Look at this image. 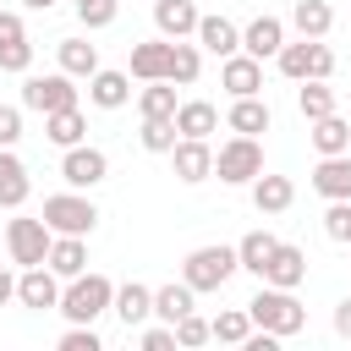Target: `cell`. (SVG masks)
Wrapping results in <instances>:
<instances>
[{
    "label": "cell",
    "mask_w": 351,
    "mask_h": 351,
    "mask_svg": "<svg viewBox=\"0 0 351 351\" xmlns=\"http://www.w3.org/2000/svg\"><path fill=\"white\" fill-rule=\"evenodd\" d=\"M44 225L55 230V236H93V225H99V208H93V197L88 192H49L44 197Z\"/></svg>",
    "instance_id": "4"
},
{
    "label": "cell",
    "mask_w": 351,
    "mask_h": 351,
    "mask_svg": "<svg viewBox=\"0 0 351 351\" xmlns=\"http://www.w3.org/2000/svg\"><path fill=\"white\" fill-rule=\"evenodd\" d=\"M16 302H22V307H33V313H49V307H60V274H55L49 263H33V269H22V274H16Z\"/></svg>",
    "instance_id": "11"
},
{
    "label": "cell",
    "mask_w": 351,
    "mask_h": 351,
    "mask_svg": "<svg viewBox=\"0 0 351 351\" xmlns=\"http://www.w3.org/2000/svg\"><path fill=\"white\" fill-rule=\"evenodd\" d=\"M176 115H143V132H137V143L148 148V154H170L176 148Z\"/></svg>",
    "instance_id": "36"
},
{
    "label": "cell",
    "mask_w": 351,
    "mask_h": 351,
    "mask_svg": "<svg viewBox=\"0 0 351 351\" xmlns=\"http://www.w3.org/2000/svg\"><path fill=\"white\" fill-rule=\"evenodd\" d=\"M291 27H296L302 38H324V33L335 27L329 0H296V5H291Z\"/></svg>",
    "instance_id": "33"
},
{
    "label": "cell",
    "mask_w": 351,
    "mask_h": 351,
    "mask_svg": "<svg viewBox=\"0 0 351 351\" xmlns=\"http://www.w3.org/2000/svg\"><path fill=\"white\" fill-rule=\"evenodd\" d=\"M313 192H318L324 203L351 197V154H324L318 170H313Z\"/></svg>",
    "instance_id": "18"
},
{
    "label": "cell",
    "mask_w": 351,
    "mask_h": 351,
    "mask_svg": "<svg viewBox=\"0 0 351 351\" xmlns=\"http://www.w3.org/2000/svg\"><path fill=\"white\" fill-rule=\"evenodd\" d=\"M104 176H110V154H104V148H93V143H71V148H60V181H66V186L93 192Z\"/></svg>",
    "instance_id": "8"
},
{
    "label": "cell",
    "mask_w": 351,
    "mask_h": 351,
    "mask_svg": "<svg viewBox=\"0 0 351 351\" xmlns=\"http://www.w3.org/2000/svg\"><path fill=\"white\" fill-rule=\"evenodd\" d=\"M176 104H181L176 99V82H165V77L137 88V115H176Z\"/></svg>",
    "instance_id": "35"
},
{
    "label": "cell",
    "mask_w": 351,
    "mask_h": 351,
    "mask_svg": "<svg viewBox=\"0 0 351 351\" xmlns=\"http://www.w3.org/2000/svg\"><path fill=\"white\" fill-rule=\"evenodd\" d=\"M280 247V236L274 230H247L241 241H236V263L247 269V274H258L263 280V263H269V252Z\"/></svg>",
    "instance_id": "31"
},
{
    "label": "cell",
    "mask_w": 351,
    "mask_h": 351,
    "mask_svg": "<svg viewBox=\"0 0 351 351\" xmlns=\"http://www.w3.org/2000/svg\"><path fill=\"white\" fill-rule=\"evenodd\" d=\"M44 137L55 143V148H71V143H82L88 137V121H82V110L71 104V110H49L44 115Z\"/></svg>",
    "instance_id": "30"
},
{
    "label": "cell",
    "mask_w": 351,
    "mask_h": 351,
    "mask_svg": "<svg viewBox=\"0 0 351 351\" xmlns=\"http://www.w3.org/2000/svg\"><path fill=\"white\" fill-rule=\"evenodd\" d=\"M165 66H170V38H143V44H132V77L137 82H159L165 77Z\"/></svg>",
    "instance_id": "24"
},
{
    "label": "cell",
    "mask_w": 351,
    "mask_h": 351,
    "mask_svg": "<svg viewBox=\"0 0 351 351\" xmlns=\"http://www.w3.org/2000/svg\"><path fill=\"white\" fill-rule=\"evenodd\" d=\"M170 170H176V181H186V186L208 181V176H214V148H208V137H176Z\"/></svg>",
    "instance_id": "10"
},
{
    "label": "cell",
    "mask_w": 351,
    "mask_h": 351,
    "mask_svg": "<svg viewBox=\"0 0 351 351\" xmlns=\"http://www.w3.org/2000/svg\"><path fill=\"white\" fill-rule=\"evenodd\" d=\"M126 99H132V71L99 66V71L88 77V104H93V110H121Z\"/></svg>",
    "instance_id": "16"
},
{
    "label": "cell",
    "mask_w": 351,
    "mask_h": 351,
    "mask_svg": "<svg viewBox=\"0 0 351 351\" xmlns=\"http://www.w3.org/2000/svg\"><path fill=\"white\" fill-rule=\"evenodd\" d=\"M192 296H197V291H192L186 280H181V285H176V280H170V285H159V291H154V318H159V324H176V318H186V313L197 307Z\"/></svg>",
    "instance_id": "32"
},
{
    "label": "cell",
    "mask_w": 351,
    "mask_h": 351,
    "mask_svg": "<svg viewBox=\"0 0 351 351\" xmlns=\"http://www.w3.org/2000/svg\"><path fill=\"white\" fill-rule=\"evenodd\" d=\"M176 132L181 137H208V132H219V110L208 99H181L176 104Z\"/></svg>",
    "instance_id": "25"
},
{
    "label": "cell",
    "mask_w": 351,
    "mask_h": 351,
    "mask_svg": "<svg viewBox=\"0 0 351 351\" xmlns=\"http://www.w3.org/2000/svg\"><path fill=\"white\" fill-rule=\"evenodd\" d=\"M197 71H203V49H197V44H186V38H170V66H165V82L192 88V82H197Z\"/></svg>",
    "instance_id": "27"
},
{
    "label": "cell",
    "mask_w": 351,
    "mask_h": 351,
    "mask_svg": "<svg viewBox=\"0 0 351 351\" xmlns=\"http://www.w3.org/2000/svg\"><path fill=\"white\" fill-rule=\"evenodd\" d=\"M335 335H340V340H351V296L335 307Z\"/></svg>",
    "instance_id": "44"
},
{
    "label": "cell",
    "mask_w": 351,
    "mask_h": 351,
    "mask_svg": "<svg viewBox=\"0 0 351 351\" xmlns=\"http://www.w3.org/2000/svg\"><path fill=\"white\" fill-rule=\"evenodd\" d=\"M274 66H280V77H291V82H307V77L329 82V77H335V49H329L324 38H296V44H280Z\"/></svg>",
    "instance_id": "3"
},
{
    "label": "cell",
    "mask_w": 351,
    "mask_h": 351,
    "mask_svg": "<svg viewBox=\"0 0 351 351\" xmlns=\"http://www.w3.org/2000/svg\"><path fill=\"white\" fill-rule=\"evenodd\" d=\"M27 192H33L27 165L16 159V148H0V208H22V203H27Z\"/></svg>",
    "instance_id": "23"
},
{
    "label": "cell",
    "mask_w": 351,
    "mask_h": 351,
    "mask_svg": "<svg viewBox=\"0 0 351 351\" xmlns=\"http://www.w3.org/2000/svg\"><path fill=\"white\" fill-rule=\"evenodd\" d=\"M5 302H16V274L0 269V307H5Z\"/></svg>",
    "instance_id": "45"
},
{
    "label": "cell",
    "mask_w": 351,
    "mask_h": 351,
    "mask_svg": "<svg viewBox=\"0 0 351 351\" xmlns=\"http://www.w3.org/2000/svg\"><path fill=\"white\" fill-rule=\"evenodd\" d=\"M197 5L192 0H154V27H159V38H186V33H197Z\"/></svg>",
    "instance_id": "19"
},
{
    "label": "cell",
    "mask_w": 351,
    "mask_h": 351,
    "mask_svg": "<svg viewBox=\"0 0 351 351\" xmlns=\"http://www.w3.org/2000/svg\"><path fill=\"white\" fill-rule=\"evenodd\" d=\"M307 280V252L296 247V241H280L274 252H269V263H263V285H280V291H296Z\"/></svg>",
    "instance_id": "14"
},
{
    "label": "cell",
    "mask_w": 351,
    "mask_h": 351,
    "mask_svg": "<svg viewBox=\"0 0 351 351\" xmlns=\"http://www.w3.org/2000/svg\"><path fill=\"white\" fill-rule=\"evenodd\" d=\"M236 269H241L236 263V247H192L186 263H181V280L192 291H225Z\"/></svg>",
    "instance_id": "6"
},
{
    "label": "cell",
    "mask_w": 351,
    "mask_h": 351,
    "mask_svg": "<svg viewBox=\"0 0 351 351\" xmlns=\"http://www.w3.org/2000/svg\"><path fill=\"white\" fill-rule=\"evenodd\" d=\"M225 126H230V132H241V137H258V132H269V104H263L258 93H247V99H230V110H225Z\"/></svg>",
    "instance_id": "26"
},
{
    "label": "cell",
    "mask_w": 351,
    "mask_h": 351,
    "mask_svg": "<svg viewBox=\"0 0 351 351\" xmlns=\"http://www.w3.org/2000/svg\"><path fill=\"white\" fill-rule=\"evenodd\" d=\"M110 313H115L126 329H137V324H148V318H154V291H148L143 280H126V285H115Z\"/></svg>",
    "instance_id": "17"
},
{
    "label": "cell",
    "mask_w": 351,
    "mask_h": 351,
    "mask_svg": "<svg viewBox=\"0 0 351 351\" xmlns=\"http://www.w3.org/2000/svg\"><path fill=\"white\" fill-rule=\"evenodd\" d=\"M170 329H176V346H181V351H192V346H203V340H214V335H208V318H197V307H192L186 318H176Z\"/></svg>",
    "instance_id": "40"
},
{
    "label": "cell",
    "mask_w": 351,
    "mask_h": 351,
    "mask_svg": "<svg viewBox=\"0 0 351 351\" xmlns=\"http://www.w3.org/2000/svg\"><path fill=\"white\" fill-rule=\"evenodd\" d=\"M219 88H225L230 99H247V93H263V60H252L247 49H236V55H225V60H219Z\"/></svg>",
    "instance_id": "13"
},
{
    "label": "cell",
    "mask_w": 351,
    "mask_h": 351,
    "mask_svg": "<svg viewBox=\"0 0 351 351\" xmlns=\"http://www.w3.org/2000/svg\"><path fill=\"white\" fill-rule=\"evenodd\" d=\"M55 55H60V71L66 77H93L99 71V44H88V38H60Z\"/></svg>",
    "instance_id": "29"
},
{
    "label": "cell",
    "mask_w": 351,
    "mask_h": 351,
    "mask_svg": "<svg viewBox=\"0 0 351 351\" xmlns=\"http://www.w3.org/2000/svg\"><path fill=\"white\" fill-rule=\"evenodd\" d=\"M33 66V38L22 27V11H0V71H27Z\"/></svg>",
    "instance_id": "12"
},
{
    "label": "cell",
    "mask_w": 351,
    "mask_h": 351,
    "mask_svg": "<svg viewBox=\"0 0 351 351\" xmlns=\"http://www.w3.org/2000/svg\"><path fill=\"white\" fill-rule=\"evenodd\" d=\"M137 346H143V351H176V329H170V324H148V329L137 335Z\"/></svg>",
    "instance_id": "42"
},
{
    "label": "cell",
    "mask_w": 351,
    "mask_h": 351,
    "mask_svg": "<svg viewBox=\"0 0 351 351\" xmlns=\"http://www.w3.org/2000/svg\"><path fill=\"white\" fill-rule=\"evenodd\" d=\"M44 263H49L60 280L82 274V269H88V247H82V236H55V241H49V252H44Z\"/></svg>",
    "instance_id": "28"
},
{
    "label": "cell",
    "mask_w": 351,
    "mask_h": 351,
    "mask_svg": "<svg viewBox=\"0 0 351 351\" xmlns=\"http://www.w3.org/2000/svg\"><path fill=\"white\" fill-rule=\"evenodd\" d=\"M197 49H208V55H236L241 49V27L230 22V16H197Z\"/></svg>",
    "instance_id": "20"
},
{
    "label": "cell",
    "mask_w": 351,
    "mask_h": 351,
    "mask_svg": "<svg viewBox=\"0 0 351 351\" xmlns=\"http://www.w3.org/2000/svg\"><path fill=\"white\" fill-rule=\"evenodd\" d=\"M214 176H219L225 186H252V176H263V143L236 132L230 143L214 148Z\"/></svg>",
    "instance_id": "5"
},
{
    "label": "cell",
    "mask_w": 351,
    "mask_h": 351,
    "mask_svg": "<svg viewBox=\"0 0 351 351\" xmlns=\"http://www.w3.org/2000/svg\"><path fill=\"white\" fill-rule=\"evenodd\" d=\"M296 110H302V121H318V115H329V110H340V93H335L329 82H318V77H307V82L296 88Z\"/></svg>",
    "instance_id": "34"
},
{
    "label": "cell",
    "mask_w": 351,
    "mask_h": 351,
    "mask_svg": "<svg viewBox=\"0 0 351 351\" xmlns=\"http://www.w3.org/2000/svg\"><path fill=\"white\" fill-rule=\"evenodd\" d=\"M22 137V104H0V148H16Z\"/></svg>",
    "instance_id": "43"
},
{
    "label": "cell",
    "mask_w": 351,
    "mask_h": 351,
    "mask_svg": "<svg viewBox=\"0 0 351 351\" xmlns=\"http://www.w3.org/2000/svg\"><path fill=\"white\" fill-rule=\"evenodd\" d=\"M324 236L351 247V197H335V203L324 208Z\"/></svg>",
    "instance_id": "38"
},
{
    "label": "cell",
    "mask_w": 351,
    "mask_h": 351,
    "mask_svg": "<svg viewBox=\"0 0 351 351\" xmlns=\"http://www.w3.org/2000/svg\"><path fill=\"white\" fill-rule=\"evenodd\" d=\"M60 351H99V329L93 324H71L60 335Z\"/></svg>",
    "instance_id": "41"
},
{
    "label": "cell",
    "mask_w": 351,
    "mask_h": 351,
    "mask_svg": "<svg viewBox=\"0 0 351 351\" xmlns=\"http://www.w3.org/2000/svg\"><path fill=\"white\" fill-rule=\"evenodd\" d=\"M313 132V148H318V159L324 154H351V121L340 115V110H329V115H318V121H307Z\"/></svg>",
    "instance_id": "21"
},
{
    "label": "cell",
    "mask_w": 351,
    "mask_h": 351,
    "mask_svg": "<svg viewBox=\"0 0 351 351\" xmlns=\"http://www.w3.org/2000/svg\"><path fill=\"white\" fill-rule=\"evenodd\" d=\"M110 302H115V280L82 269V274H71L60 285V307L55 313H66V324H93L99 313H110Z\"/></svg>",
    "instance_id": "1"
},
{
    "label": "cell",
    "mask_w": 351,
    "mask_h": 351,
    "mask_svg": "<svg viewBox=\"0 0 351 351\" xmlns=\"http://www.w3.org/2000/svg\"><path fill=\"white\" fill-rule=\"evenodd\" d=\"M296 203V181L291 176H252V208L258 214H285Z\"/></svg>",
    "instance_id": "22"
},
{
    "label": "cell",
    "mask_w": 351,
    "mask_h": 351,
    "mask_svg": "<svg viewBox=\"0 0 351 351\" xmlns=\"http://www.w3.org/2000/svg\"><path fill=\"white\" fill-rule=\"evenodd\" d=\"M71 11H77V22L93 33V27H110L121 5H115V0H71Z\"/></svg>",
    "instance_id": "39"
},
{
    "label": "cell",
    "mask_w": 351,
    "mask_h": 351,
    "mask_svg": "<svg viewBox=\"0 0 351 351\" xmlns=\"http://www.w3.org/2000/svg\"><path fill=\"white\" fill-rule=\"evenodd\" d=\"M247 318H252V329H269V335H280V340L296 335V329L307 324L296 291H280V285H263V291L247 302Z\"/></svg>",
    "instance_id": "2"
},
{
    "label": "cell",
    "mask_w": 351,
    "mask_h": 351,
    "mask_svg": "<svg viewBox=\"0 0 351 351\" xmlns=\"http://www.w3.org/2000/svg\"><path fill=\"white\" fill-rule=\"evenodd\" d=\"M71 104H77V88H71L66 71H44V77H27L22 71V110L49 115V110H71Z\"/></svg>",
    "instance_id": "9"
},
{
    "label": "cell",
    "mask_w": 351,
    "mask_h": 351,
    "mask_svg": "<svg viewBox=\"0 0 351 351\" xmlns=\"http://www.w3.org/2000/svg\"><path fill=\"white\" fill-rule=\"evenodd\" d=\"M280 44H285V22L280 16H252L247 27H241V49L252 55V60H269V55H280Z\"/></svg>",
    "instance_id": "15"
},
{
    "label": "cell",
    "mask_w": 351,
    "mask_h": 351,
    "mask_svg": "<svg viewBox=\"0 0 351 351\" xmlns=\"http://www.w3.org/2000/svg\"><path fill=\"white\" fill-rule=\"evenodd\" d=\"M49 241H55V230L44 225V214L38 219H5V252H11V263L16 269H33V263H44V252H49Z\"/></svg>",
    "instance_id": "7"
},
{
    "label": "cell",
    "mask_w": 351,
    "mask_h": 351,
    "mask_svg": "<svg viewBox=\"0 0 351 351\" xmlns=\"http://www.w3.org/2000/svg\"><path fill=\"white\" fill-rule=\"evenodd\" d=\"M60 0H22V11H55Z\"/></svg>",
    "instance_id": "46"
},
{
    "label": "cell",
    "mask_w": 351,
    "mask_h": 351,
    "mask_svg": "<svg viewBox=\"0 0 351 351\" xmlns=\"http://www.w3.org/2000/svg\"><path fill=\"white\" fill-rule=\"evenodd\" d=\"M208 335H214V340H225V346H241V340L252 335L247 307H225V313H214V318H208Z\"/></svg>",
    "instance_id": "37"
}]
</instances>
